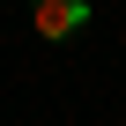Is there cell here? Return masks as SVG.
<instances>
[{"mask_svg":"<svg viewBox=\"0 0 126 126\" xmlns=\"http://www.w3.org/2000/svg\"><path fill=\"white\" fill-rule=\"evenodd\" d=\"M30 22H37V37H74V30L89 22V8H82V0H45Z\"/></svg>","mask_w":126,"mask_h":126,"instance_id":"cell-1","label":"cell"}]
</instances>
